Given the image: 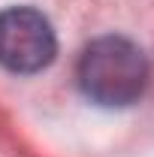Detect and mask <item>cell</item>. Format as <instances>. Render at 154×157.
<instances>
[{"mask_svg":"<svg viewBox=\"0 0 154 157\" xmlns=\"http://www.w3.org/2000/svg\"><path fill=\"white\" fill-rule=\"evenodd\" d=\"M148 82V60L124 36H100L94 39L79 60V85L85 97L121 109L142 97Z\"/></svg>","mask_w":154,"mask_h":157,"instance_id":"1","label":"cell"},{"mask_svg":"<svg viewBox=\"0 0 154 157\" xmlns=\"http://www.w3.org/2000/svg\"><path fill=\"white\" fill-rule=\"evenodd\" d=\"M58 52V39L48 18L30 6L0 12V63L12 73H39Z\"/></svg>","mask_w":154,"mask_h":157,"instance_id":"2","label":"cell"}]
</instances>
